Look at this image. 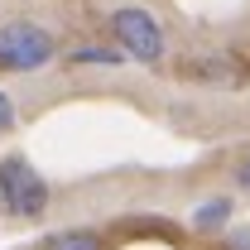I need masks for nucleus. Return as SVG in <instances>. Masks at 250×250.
<instances>
[{
  "mask_svg": "<svg viewBox=\"0 0 250 250\" xmlns=\"http://www.w3.org/2000/svg\"><path fill=\"white\" fill-rule=\"evenodd\" d=\"M231 221V197H207L197 212H192V226L197 231H221Z\"/></svg>",
  "mask_w": 250,
  "mask_h": 250,
  "instance_id": "4",
  "label": "nucleus"
},
{
  "mask_svg": "<svg viewBox=\"0 0 250 250\" xmlns=\"http://www.w3.org/2000/svg\"><path fill=\"white\" fill-rule=\"evenodd\" d=\"M236 188H241V192L250 197V154L241 159V164H236Z\"/></svg>",
  "mask_w": 250,
  "mask_h": 250,
  "instance_id": "8",
  "label": "nucleus"
},
{
  "mask_svg": "<svg viewBox=\"0 0 250 250\" xmlns=\"http://www.w3.org/2000/svg\"><path fill=\"white\" fill-rule=\"evenodd\" d=\"M72 62H92V67H116V62H125V53H111V48H77V53H72Z\"/></svg>",
  "mask_w": 250,
  "mask_h": 250,
  "instance_id": "6",
  "label": "nucleus"
},
{
  "mask_svg": "<svg viewBox=\"0 0 250 250\" xmlns=\"http://www.w3.org/2000/svg\"><path fill=\"white\" fill-rule=\"evenodd\" d=\"M53 58H58V43L43 24H29V20L0 24V67L5 72H39Z\"/></svg>",
  "mask_w": 250,
  "mask_h": 250,
  "instance_id": "1",
  "label": "nucleus"
},
{
  "mask_svg": "<svg viewBox=\"0 0 250 250\" xmlns=\"http://www.w3.org/2000/svg\"><path fill=\"white\" fill-rule=\"evenodd\" d=\"M226 250H250V231H236V236H226Z\"/></svg>",
  "mask_w": 250,
  "mask_h": 250,
  "instance_id": "9",
  "label": "nucleus"
},
{
  "mask_svg": "<svg viewBox=\"0 0 250 250\" xmlns=\"http://www.w3.org/2000/svg\"><path fill=\"white\" fill-rule=\"evenodd\" d=\"M0 202L15 217H39L48 207V183L34 173V164L24 154H5L0 159Z\"/></svg>",
  "mask_w": 250,
  "mask_h": 250,
  "instance_id": "3",
  "label": "nucleus"
},
{
  "mask_svg": "<svg viewBox=\"0 0 250 250\" xmlns=\"http://www.w3.org/2000/svg\"><path fill=\"white\" fill-rule=\"evenodd\" d=\"M43 250H106V236L101 231H62Z\"/></svg>",
  "mask_w": 250,
  "mask_h": 250,
  "instance_id": "5",
  "label": "nucleus"
},
{
  "mask_svg": "<svg viewBox=\"0 0 250 250\" xmlns=\"http://www.w3.org/2000/svg\"><path fill=\"white\" fill-rule=\"evenodd\" d=\"M111 34H116V43L125 48V58L164 62V29H159V20L149 15V10H140V5L111 10Z\"/></svg>",
  "mask_w": 250,
  "mask_h": 250,
  "instance_id": "2",
  "label": "nucleus"
},
{
  "mask_svg": "<svg viewBox=\"0 0 250 250\" xmlns=\"http://www.w3.org/2000/svg\"><path fill=\"white\" fill-rule=\"evenodd\" d=\"M15 130V101H10V92H0V135H10Z\"/></svg>",
  "mask_w": 250,
  "mask_h": 250,
  "instance_id": "7",
  "label": "nucleus"
}]
</instances>
